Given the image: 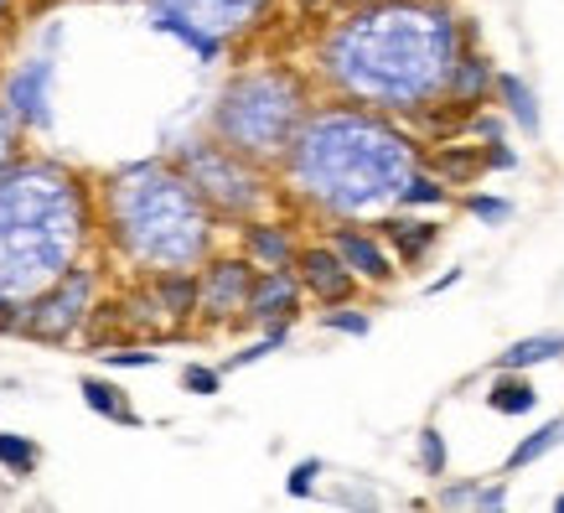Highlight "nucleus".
<instances>
[{"label": "nucleus", "instance_id": "31", "mask_svg": "<svg viewBox=\"0 0 564 513\" xmlns=\"http://www.w3.org/2000/svg\"><path fill=\"white\" fill-rule=\"evenodd\" d=\"M316 478H322V462H316V457H311V462H301L291 472V478H285V493L291 498H311V488H316Z\"/></svg>", "mask_w": 564, "mask_h": 513}, {"label": "nucleus", "instance_id": "33", "mask_svg": "<svg viewBox=\"0 0 564 513\" xmlns=\"http://www.w3.org/2000/svg\"><path fill=\"white\" fill-rule=\"evenodd\" d=\"M435 167H441L445 177H471V171H477V156L471 151H441L435 156Z\"/></svg>", "mask_w": 564, "mask_h": 513}, {"label": "nucleus", "instance_id": "30", "mask_svg": "<svg viewBox=\"0 0 564 513\" xmlns=\"http://www.w3.org/2000/svg\"><path fill=\"white\" fill-rule=\"evenodd\" d=\"M104 368H155L161 353H145V348H120V353H99Z\"/></svg>", "mask_w": 564, "mask_h": 513}, {"label": "nucleus", "instance_id": "39", "mask_svg": "<svg viewBox=\"0 0 564 513\" xmlns=\"http://www.w3.org/2000/svg\"><path fill=\"white\" fill-rule=\"evenodd\" d=\"M554 509H560V513H564V493H560V498H554Z\"/></svg>", "mask_w": 564, "mask_h": 513}, {"label": "nucleus", "instance_id": "11", "mask_svg": "<svg viewBox=\"0 0 564 513\" xmlns=\"http://www.w3.org/2000/svg\"><path fill=\"white\" fill-rule=\"evenodd\" d=\"M295 280H301V291H311L316 301H347L352 296V286H358V275L343 265V255L332 249V244H311V249H295L291 259Z\"/></svg>", "mask_w": 564, "mask_h": 513}, {"label": "nucleus", "instance_id": "5", "mask_svg": "<svg viewBox=\"0 0 564 513\" xmlns=\"http://www.w3.org/2000/svg\"><path fill=\"white\" fill-rule=\"evenodd\" d=\"M301 120H306V84L291 68L239 73L213 109L218 140L249 161H285Z\"/></svg>", "mask_w": 564, "mask_h": 513}, {"label": "nucleus", "instance_id": "1", "mask_svg": "<svg viewBox=\"0 0 564 513\" xmlns=\"http://www.w3.org/2000/svg\"><path fill=\"white\" fill-rule=\"evenodd\" d=\"M456 63V26L445 6L383 0L326 36L322 68L347 99L378 109H420L445 88Z\"/></svg>", "mask_w": 564, "mask_h": 513}, {"label": "nucleus", "instance_id": "17", "mask_svg": "<svg viewBox=\"0 0 564 513\" xmlns=\"http://www.w3.org/2000/svg\"><path fill=\"white\" fill-rule=\"evenodd\" d=\"M487 405H492L497 415H529L533 405H539V394H533V384L518 374V368H508V378H497L492 384Z\"/></svg>", "mask_w": 564, "mask_h": 513}, {"label": "nucleus", "instance_id": "34", "mask_svg": "<svg viewBox=\"0 0 564 513\" xmlns=\"http://www.w3.org/2000/svg\"><path fill=\"white\" fill-rule=\"evenodd\" d=\"M17 146H21V125L11 120L6 109H0V167H6V161L17 156Z\"/></svg>", "mask_w": 564, "mask_h": 513}, {"label": "nucleus", "instance_id": "28", "mask_svg": "<svg viewBox=\"0 0 564 513\" xmlns=\"http://www.w3.org/2000/svg\"><path fill=\"white\" fill-rule=\"evenodd\" d=\"M182 389H187V394H218L223 389V368L187 363V368H182Z\"/></svg>", "mask_w": 564, "mask_h": 513}, {"label": "nucleus", "instance_id": "27", "mask_svg": "<svg viewBox=\"0 0 564 513\" xmlns=\"http://www.w3.org/2000/svg\"><path fill=\"white\" fill-rule=\"evenodd\" d=\"M441 503H451V509H456V503H477V509H502V503H508V493H502V488H451V493H445Z\"/></svg>", "mask_w": 564, "mask_h": 513}, {"label": "nucleus", "instance_id": "12", "mask_svg": "<svg viewBox=\"0 0 564 513\" xmlns=\"http://www.w3.org/2000/svg\"><path fill=\"white\" fill-rule=\"evenodd\" d=\"M301 280L291 270H254V286H249V301H243V317L259 327L270 322H295L301 311Z\"/></svg>", "mask_w": 564, "mask_h": 513}, {"label": "nucleus", "instance_id": "29", "mask_svg": "<svg viewBox=\"0 0 564 513\" xmlns=\"http://www.w3.org/2000/svg\"><path fill=\"white\" fill-rule=\"evenodd\" d=\"M420 462H425L430 478H441V472H445V436L435 426L420 430Z\"/></svg>", "mask_w": 564, "mask_h": 513}, {"label": "nucleus", "instance_id": "4", "mask_svg": "<svg viewBox=\"0 0 564 513\" xmlns=\"http://www.w3.org/2000/svg\"><path fill=\"white\" fill-rule=\"evenodd\" d=\"M109 244L140 270H192L213 249V213L166 161H135L104 182Z\"/></svg>", "mask_w": 564, "mask_h": 513}, {"label": "nucleus", "instance_id": "26", "mask_svg": "<svg viewBox=\"0 0 564 513\" xmlns=\"http://www.w3.org/2000/svg\"><path fill=\"white\" fill-rule=\"evenodd\" d=\"M322 327L326 332H347V338H368V311L347 307V301H332V311H322Z\"/></svg>", "mask_w": 564, "mask_h": 513}, {"label": "nucleus", "instance_id": "35", "mask_svg": "<svg viewBox=\"0 0 564 513\" xmlns=\"http://www.w3.org/2000/svg\"><path fill=\"white\" fill-rule=\"evenodd\" d=\"M487 167L508 171V167H518V161H513V151H502V146H497V140H492V151H487Z\"/></svg>", "mask_w": 564, "mask_h": 513}, {"label": "nucleus", "instance_id": "22", "mask_svg": "<svg viewBox=\"0 0 564 513\" xmlns=\"http://www.w3.org/2000/svg\"><path fill=\"white\" fill-rule=\"evenodd\" d=\"M497 88H502V99H508V109H513V120L523 125V136H539V104H533L529 84H523L518 73H502Z\"/></svg>", "mask_w": 564, "mask_h": 513}, {"label": "nucleus", "instance_id": "18", "mask_svg": "<svg viewBox=\"0 0 564 513\" xmlns=\"http://www.w3.org/2000/svg\"><path fill=\"white\" fill-rule=\"evenodd\" d=\"M564 353V332H544V338H518L508 353H502V368H533V363H549Z\"/></svg>", "mask_w": 564, "mask_h": 513}, {"label": "nucleus", "instance_id": "7", "mask_svg": "<svg viewBox=\"0 0 564 513\" xmlns=\"http://www.w3.org/2000/svg\"><path fill=\"white\" fill-rule=\"evenodd\" d=\"M94 301H99V275L94 265H73L52 280L47 291H36L32 301H21V317H17V332L36 342H68L78 327L94 317Z\"/></svg>", "mask_w": 564, "mask_h": 513}, {"label": "nucleus", "instance_id": "36", "mask_svg": "<svg viewBox=\"0 0 564 513\" xmlns=\"http://www.w3.org/2000/svg\"><path fill=\"white\" fill-rule=\"evenodd\" d=\"M456 280H462V270H445L441 280H435V286H430V296H435V291H451V286H456Z\"/></svg>", "mask_w": 564, "mask_h": 513}, {"label": "nucleus", "instance_id": "3", "mask_svg": "<svg viewBox=\"0 0 564 513\" xmlns=\"http://www.w3.org/2000/svg\"><path fill=\"white\" fill-rule=\"evenodd\" d=\"M285 171L306 203L337 218H368L399 203V188L414 171V146L368 109H306Z\"/></svg>", "mask_w": 564, "mask_h": 513}, {"label": "nucleus", "instance_id": "10", "mask_svg": "<svg viewBox=\"0 0 564 513\" xmlns=\"http://www.w3.org/2000/svg\"><path fill=\"white\" fill-rule=\"evenodd\" d=\"M264 6H270V0H151V11L182 17L187 26H197V32H207V36H218V42L249 32Z\"/></svg>", "mask_w": 564, "mask_h": 513}, {"label": "nucleus", "instance_id": "16", "mask_svg": "<svg viewBox=\"0 0 564 513\" xmlns=\"http://www.w3.org/2000/svg\"><path fill=\"white\" fill-rule=\"evenodd\" d=\"M84 405L94 415H104V420H115V426H140L135 405L124 399L120 384H109V378H84Z\"/></svg>", "mask_w": 564, "mask_h": 513}, {"label": "nucleus", "instance_id": "15", "mask_svg": "<svg viewBox=\"0 0 564 513\" xmlns=\"http://www.w3.org/2000/svg\"><path fill=\"white\" fill-rule=\"evenodd\" d=\"M151 301L172 327L197 317V275L192 270H155L151 275Z\"/></svg>", "mask_w": 564, "mask_h": 513}, {"label": "nucleus", "instance_id": "25", "mask_svg": "<svg viewBox=\"0 0 564 513\" xmlns=\"http://www.w3.org/2000/svg\"><path fill=\"white\" fill-rule=\"evenodd\" d=\"M399 203H404V207H430V203H445L441 177H430V171H420V167H414L410 177H404V188H399Z\"/></svg>", "mask_w": 564, "mask_h": 513}, {"label": "nucleus", "instance_id": "37", "mask_svg": "<svg viewBox=\"0 0 564 513\" xmlns=\"http://www.w3.org/2000/svg\"><path fill=\"white\" fill-rule=\"evenodd\" d=\"M295 6H301V11H316V6H322V0H295Z\"/></svg>", "mask_w": 564, "mask_h": 513}, {"label": "nucleus", "instance_id": "21", "mask_svg": "<svg viewBox=\"0 0 564 513\" xmlns=\"http://www.w3.org/2000/svg\"><path fill=\"white\" fill-rule=\"evenodd\" d=\"M36 462H42V451H36L32 436H17V430H0V467H6L11 478H32Z\"/></svg>", "mask_w": 564, "mask_h": 513}, {"label": "nucleus", "instance_id": "24", "mask_svg": "<svg viewBox=\"0 0 564 513\" xmlns=\"http://www.w3.org/2000/svg\"><path fill=\"white\" fill-rule=\"evenodd\" d=\"M560 441H564V420H549V426L533 430L529 441H518V451L508 457V467H513V472H518V467H533L539 457H549V451H554Z\"/></svg>", "mask_w": 564, "mask_h": 513}, {"label": "nucleus", "instance_id": "8", "mask_svg": "<svg viewBox=\"0 0 564 513\" xmlns=\"http://www.w3.org/2000/svg\"><path fill=\"white\" fill-rule=\"evenodd\" d=\"M52 78H57L52 52L21 57L17 68L0 78V109H6L21 130H42V125L52 120Z\"/></svg>", "mask_w": 564, "mask_h": 513}, {"label": "nucleus", "instance_id": "13", "mask_svg": "<svg viewBox=\"0 0 564 513\" xmlns=\"http://www.w3.org/2000/svg\"><path fill=\"white\" fill-rule=\"evenodd\" d=\"M332 249L343 255V265L358 280H373V286H383L393 275V259L383 255V244L373 239V234H362V228H332Z\"/></svg>", "mask_w": 564, "mask_h": 513}, {"label": "nucleus", "instance_id": "23", "mask_svg": "<svg viewBox=\"0 0 564 513\" xmlns=\"http://www.w3.org/2000/svg\"><path fill=\"white\" fill-rule=\"evenodd\" d=\"M445 88H451L456 99H481V94H487V63H481V57H462V52H456Z\"/></svg>", "mask_w": 564, "mask_h": 513}, {"label": "nucleus", "instance_id": "20", "mask_svg": "<svg viewBox=\"0 0 564 513\" xmlns=\"http://www.w3.org/2000/svg\"><path fill=\"white\" fill-rule=\"evenodd\" d=\"M151 26L155 32H166V36H176V42H187L203 63H218V52H223V42L218 36H207V32H197V26H187L182 17H166V11H151Z\"/></svg>", "mask_w": 564, "mask_h": 513}, {"label": "nucleus", "instance_id": "2", "mask_svg": "<svg viewBox=\"0 0 564 513\" xmlns=\"http://www.w3.org/2000/svg\"><path fill=\"white\" fill-rule=\"evenodd\" d=\"M94 239L88 188L63 161L11 156L0 167V296L32 301Z\"/></svg>", "mask_w": 564, "mask_h": 513}, {"label": "nucleus", "instance_id": "32", "mask_svg": "<svg viewBox=\"0 0 564 513\" xmlns=\"http://www.w3.org/2000/svg\"><path fill=\"white\" fill-rule=\"evenodd\" d=\"M471 213H477L481 223H502V218H513V203H502V197H481V192H471Z\"/></svg>", "mask_w": 564, "mask_h": 513}, {"label": "nucleus", "instance_id": "14", "mask_svg": "<svg viewBox=\"0 0 564 513\" xmlns=\"http://www.w3.org/2000/svg\"><path fill=\"white\" fill-rule=\"evenodd\" d=\"M243 259L254 270H291L295 259V239L285 223H243Z\"/></svg>", "mask_w": 564, "mask_h": 513}, {"label": "nucleus", "instance_id": "6", "mask_svg": "<svg viewBox=\"0 0 564 513\" xmlns=\"http://www.w3.org/2000/svg\"><path fill=\"white\" fill-rule=\"evenodd\" d=\"M176 171L197 188V197L207 203L213 218H243L249 223L259 207H264V197H270L264 177H259V161L228 151L223 140H192V146H182Z\"/></svg>", "mask_w": 564, "mask_h": 513}, {"label": "nucleus", "instance_id": "9", "mask_svg": "<svg viewBox=\"0 0 564 513\" xmlns=\"http://www.w3.org/2000/svg\"><path fill=\"white\" fill-rule=\"evenodd\" d=\"M249 286H254V265H249L243 255L207 259V270L197 275V311H203L207 322H228V317H243Z\"/></svg>", "mask_w": 564, "mask_h": 513}, {"label": "nucleus", "instance_id": "19", "mask_svg": "<svg viewBox=\"0 0 564 513\" xmlns=\"http://www.w3.org/2000/svg\"><path fill=\"white\" fill-rule=\"evenodd\" d=\"M383 234H389V244L393 249H399V255L410 259H420L430 249V244H435V223H420V218H389L383 223Z\"/></svg>", "mask_w": 564, "mask_h": 513}, {"label": "nucleus", "instance_id": "38", "mask_svg": "<svg viewBox=\"0 0 564 513\" xmlns=\"http://www.w3.org/2000/svg\"><path fill=\"white\" fill-rule=\"evenodd\" d=\"M6 11H11V0H0V17H6Z\"/></svg>", "mask_w": 564, "mask_h": 513}]
</instances>
